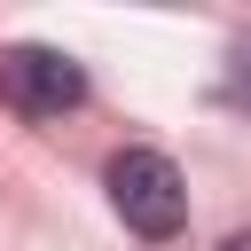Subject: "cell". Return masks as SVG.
<instances>
[{
  "label": "cell",
  "mask_w": 251,
  "mask_h": 251,
  "mask_svg": "<svg viewBox=\"0 0 251 251\" xmlns=\"http://www.w3.org/2000/svg\"><path fill=\"white\" fill-rule=\"evenodd\" d=\"M110 204H118V220H126L133 235L165 243V235H180V220H188V180H180V165H173L165 149H118V157H110Z\"/></svg>",
  "instance_id": "obj_1"
},
{
  "label": "cell",
  "mask_w": 251,
  "mask_h": 251,
  "mask_svg": "<svg viewBox=\"0 0 251 251\" xmlns=\"http://www.w3.org/2000/svg\"><path fill=\"white\" fill-rule=\"evenodd\" d=\"M0 102L24 118H63L86 102V71L63 47H0Z\"/></svg>",
  "instance_id": "obj_2"
},
{
  "label": "cell",
  "mask_w": 251,
  "mask_h": 251,
  "mask_svg": "<svg viewBox=\"0 0 251 251\" xmlns=\"http://www.w3.org/2000/svg\"><path fill=\"white\" fill-rule=\"evenodd\" d=\"M227 102H235V110H251V31L227 47Z\"/></svg>",
  "instance_id": "obj_3"
},
{
  "label": "cell",
  "mask_w": 251,
  "mask_h": 251,
  "mask_svg": "<svg viewBox=\"0 0 251 251\" xmlns=\"http://www.w3.org/2000/svg\"><path fill=\"white\" fill-rule=\"evenodd\" d=\"M220 251H251V227H243V235H227V243H220Z\"/></svg>",
  "instance_id": "obj_4"
}]
</instances>
